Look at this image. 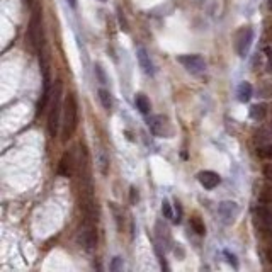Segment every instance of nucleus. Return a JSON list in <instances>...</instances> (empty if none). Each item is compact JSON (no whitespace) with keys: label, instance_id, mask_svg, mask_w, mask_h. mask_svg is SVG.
<instances>
[{"label":"nucleus","instance_id":"nucleus-12","mask_svg":"<svg viewBox=\"0 0 272 272\" xmlns=\"http://www.w3.org/2000/svg\"><path fill=\"white\" fill-rule=\"evenodd\" d=\"M74 168L75 165H74V156H72V153H65L60 160L58 172L63 177H72V175H74Z\"/></svg>","mask_w":272,"mask_h":272},{"label":"nucleus","instance_id":"nucleus-27","mask_svg":"<svg viewBox=\"0 0 272 272\" xmlns=\"http://www.w3.org/2000/svg\"><path fill=\"white\" fill-rule=\"evenodd\" d=\"M267 7H269V10H272V0H269V3H267Z\"/></svg>","mask_w":272,"mask_h":272},{"label":"nucleus","instance_id":"nucleus-3","mask_svg":"<svg viewBox=\"0 0 272 272\" xmlns=\"http://www.w3.org/2000/svg\"><path fill=\"white\" fill-rule=\"evenodd\" d=\"M29 43L34 48V51L41 53L43 49V26H41V9L39 7H34L33 15H31L29 21Z\"/></svg>","mask_w":272,"mask_h":272},{"label":"nucleus","instance_id":"nucleus-13","mask_svg":"<svg viewBox=\"0 0 272 272\" xmlns=\"http://www.w3.org/2000/svg\"><path fill=\"white\" fill-rule=\"evenodd\" d=\"M252 92H254V89H252L250 82H242L238 85V89H236V95H238V101L240 102H248L252 97Z\"/></svg>","mask_w":272,"mask_h":272},{"label":"nucleus","instance_id":"nucleus-16","mask_svg":"<svg viewBox=\"0 0 272 272\" xmlns=\"http://www.w3.org/2000/svg\"><path fill=\"white\" fill-rule=\"evenodd\" d=\"M99 101H101V104H102V107H104L106 111H109L111 107H113V99H111L109 90L99 89Z\"/></svg>","mask_w":272,"mask_h":272},{"label":"nucleus","instance_id":"nucleus-24","mask_svg":"<svg viewBox=\"0 0 272 272\" xmlns=\"http://www.w3.org/2000/svg\"><path fill=\"white\" fill-rule=\"evenodd\" d=\"M95 72H97V74H99V78H101V82H102V83H106L104 74H102V70H101V67H99V65H97V67H95Z\"/></svg>","mask_w":272,"mask_h":272},{"label":"nucleus","instance_id":"nucleus-29","mask_svg":"<svg viewBox=\"0 0 272 272\" xmlns=\"http://www.w3.org/2000/svg\"><path fill=\"white\" fill-rule=\"evenodd\" d=\"M101 2H106V0H101Z\"/></svg>","mask_w":272,"mask_h":272},{"label":"nucleus","instance_id":"nucleus-4","mask_svg":"<svg viewBox=\"0 0 272 272\" xmlns=\"http://www.w3.org/2000/svg\"><path fill=\"white\" fill-rule=\"evenodd\" d=\"M148 128H150V131L153 135L158 138H170L172 133H174L170 121H168V117L163 116V114L152 116L150 119H148Z\"/></svg>","mask_w":272,"mask_h":272},{"label":"nucleus","instance_id":"nucleus-2","mask_svg":"<svg viewBox=\"0 0 272 272\" xmlns=\"http://www.w3.org/2000/svg\"><path fill=\"white\" fill-rule=\"evenodd\" d=\"M78 126V104L74 94H68L63 104V141L70 140Z\"/></svg>","mask_w":272,"mask_h":272},{"label":"nucleus","instance_id":"nucleus-6","mask_svg":"<svg viewBox=\"0 0 272 272\" xmlns=\"http://www.w3.org/2000/svg\"><path fill=\"white\" fill-rule=\"evenodd\" d=\"M80 243L83 245L85 250H94L97 245V232H95V225L92 223H82L80 227Z\"/></svg>","mask_w":272,"mask_h":272},{"label":"nucleus","instance_id":"nucleus-8","mask_svg":"<svg viewBox=\"0 0 272 272\" xmlns=\"http://www.w3.org/2000/svg\"><path fill=\"white\" fill-rule=\"evenodd\" d=\"M252 41H254V31L250 28H245L240 31L238 38H236V53H238L240 58H245L248 55Z\"/></svg>","mask_w":272,"mask_h":272},{"label":"nucleus","instance_id":"nucleus-25","mask_svg":"<svg viewBox=\"0 0 272 272\" xmlns=\"http://www.w3.org/2000/svg\"><path fill=\"white\" fill-rule=\"evenodd\" d=\"M227 257H228V260H230V262H233V266L236 267V260H235V255H230L228 252H227Z\"/></svg>","mask_w":272,"mask_h":272},{"label":"nucleus","instance_id":"nucleus-1","mask_svg":"<svg viewBox=\"0 0 272 272\" xmlns=\"http://www.w3.org/2000/svg\"><path fill=\"white\" fill-rule=\"evenodd\" d=\"M61 99H63V82H61V80H56L55 90H53V97H51V104H49V113H48V133H49V136H53V138L58 135Z\"/></svg>","mask_w":272,"mask_h":272},{"label":"nucleus","instance_id":"nucleus-14","mask_svg":"<svg viewBox=\"0 0 272 272\" xmlns=\"http://www.w3.org/2000/svg\"><path fill=\"white\" fill-rule=\"evenodd\" d=\"M135 104H136L138 111H140L141 114H148V113H150V109H152L150 101H148V97H147V95H143V94H138L136 95Z\"/></svg>","mask_w":272,"mask_h":272},{"label":"nucleus","instance_id":"nucleus-23","mask_svg":"<svg viewBox=\"0 0 272 272\" xmlns=\"http://www.w3.org/2000/svg\"><path fill=\"white\" fill-rule=\"evenodd\" d=\"M119 262H121L119 257H114V262H113V266H111V269H113V271H117V269H119Z\"/></svg>","mask_w":272,"mask_h":272},{"label":"nucleus","instance_id":"nucleus-18","mask_svg":"<svg viewBox=\"0 0 272 272\" xmlns=\"http://www.w3.org/2000/svg\"><path fill=\"white\" fill-rule=\"evenodd\" d=\"M162 213H163V218H167V220H174V211H172V206L167 199H163L162 201Z\"/></svg>","mask_w":272,"mask_h":272},{"label":"nucleus","instance_id":"nucleus-22","mask_svg":"<svg viewBox=\"0 0 272 272\" xmlns=\"http://www.w3.org/2000/svg\"><path fill=\"white\" fill-rule=\"evenodd\" d=\"M264 175H266L269 181H272V163H267V165L264 167Z\"/></svg>","mask_w":272,"mask_h":272},{"label":"nucleus","instance_id":"nucleus-7","mask_svg":"<svg viewBox=\"0 0 272 272\" xmlns=\"http://www.w3.org/2000/svg\"><path fill=\"white\" fill-rule=\"evenodd\" d=\"M238 213H240V208L235 201H223L218 206V214H220L221 221H223L225 225H232L233 221L236 220Z\"/></svg>","mask_w":272,"mask_h":272},{"label":"nucleus","instance_id":"nucleus-10","mask_svg":"<svg viewBox=\"0 0 272 272\" xmlns=\"http://www.w3.org/2000/svg\"><path fill=\"white\" fill-rule=\"evenodd\" d=\"M197 181L202 187H204V189L211 191V189H214V187L220 186L221 177L213 170H204V172H199L197 174Z\"/></svg>","mask_w":272,"mask_h":272},{"label":"nucleus","instance_id":"nucleus-28","mask_svg":"<svg viewBox=\"0 0 272 272\" xmlns=\"http://www.w3.org/2000/svg\"><path fill=\"white\" fill-rule=\"evenodd\" d=\"M271 262H272V252H271Z\"/></svg>","mask_w":272,"mask_h":272},{"label":"nucleus","instance_id":"nucleus-21","mask_svg":"<svg viewBox=\"0 0 272 272\" xmlns=\"http://www.w3.org/2000/svg\"><path fill=\"white\" fill-rule=\"evenodd\" d=\"M175 211H177V216L174 218V223H181V220H182V208H181V204H179V202H175Z\"/></svg>","mask_w":272,"mask_h":272},{"label":"nucleus","instance_id":"nucleus-17","mask_svg":"<svg viewBox=\"0 0 272 272\" xmlns=\"http://www.w3.org/2000/svg\"><path fill=\"white\" fill-rule=\"evenodd\" d=\"M191 228L194 230V232L197 233V235H206V227L204 223H202V220L199 216H193L191 218Z\"/></svg>","mask_w":272,"mask_h":272},{"label":"nucleus","instance_id":"nucleus-5","mask_svg":"<svg viewBox=\"0 0 272 272\" xmlns=\"http://www.w3.org/2000/svg\"><path fill=\"white\" fill-rule=\"evenodd\" d=\"M177 61L191 74H201L206 70V61L201 55H181Z\"/></svg>","mask_w":272,"mask_h":272},{"label":"nucleus","instance_id":"nucleus-9","mask_svg":"<svg viewBox=\"0 0 272 272\" xmlns=\"http://www.w3.org/2000/svg\"><path fill=\"white\" fill-rule=\"evenodd\" d=\"M255 227H257L260 232L266 233L272 230V211L266 206H259L255 209Z\"/></svg>","mask_w":272,"mask_h":272},{"label":"nucleus","instance_id":"nucleus-15","mask_svg":"<svg viewBox=\"0 0 272 272\" xmlns=\"http://www.w3.org/2000/svg\"><path fill=\"white\" fill-rule=\"evenodd\" d=\"M266 114H267V106L266 104H255V106H252V109H250L252 119L260 121V119H264V117H266Z\"/></svg>","mask_w":272,"mask_h":272},{"label":"nucleus","instance_id":"nucleus-20","mask_svg":"<svg viewBox=\"0 0 272 272\" xmlns=\"http://www.w3.org/2000/svg\"><path fill=\"white\" fill-rule=\"evenodd\" d=\"M262 199L266 202H271V204H272V187H267V189L264 191V193H262Z\"/></svg>","mask_w":272,"mask_h":272},{"label":"nucleus","instance_id":"nucleus-11","mask_svg":"<svg viewBox=\"0 0 272 272\" xmlns=\"http://www.w3.org/2000/svg\"><path fill=\"white\" fill-rule=\"evenodd\" d=\"M136 56H138V61H140V67L143 68V72L147 75H153L155 74V68H153V63L150 60V55L145 48H138L136 49Z\"/></svg>","mask_w":272,"mask_h":272},{"label":"nucleus","instance_id":"nucleus-19","mask_svg":"<svg viewBox=\"0 0 272 272\" xmlns=\"http://www.w3.org/2000/svg\"><path fill=\"white\" fill-rule=\"evenodd\" d=\"M259 156L266 160H272V145H266V147L259 148Z\"/></svg>","mask_w":272,"mask_h":272},{"label":"nucleus","instance_id":"nucleus-26","mask_svg":"<svg viewBox=\"0 0 272 272\" xmlns=\"http://www.w3.org/2000/svg\"><path fill=\"white\" fill-rule=\"evenodd\" d=\"M67 2L70 3V7H72V9H75V7H77V0H67Z\"/></svg>","mask_w":272,"mask_h":272}]
</instances>
